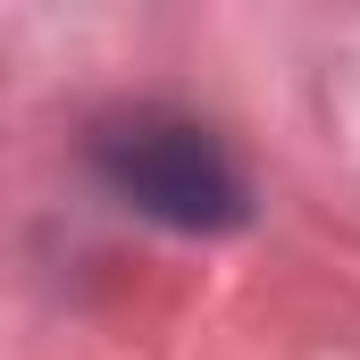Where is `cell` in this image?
Segmentation results:
<instances>
[{"label": "cell", "instance_id": "1", "mask_svg": "<svg viewBox=\"0 0 360 360\" xmlns=\"http://www.w3.org/2000/svg\"><path fill=\"white\" fill-rule=\"evenodd\" d=\"M101 176L117 184L134 210L168 226H226L243 218V168L218 151L210 126L184 117H126L101 134Z\"/></svg>", "mask_w": 360, "mask_h": 360}]
</instances>
